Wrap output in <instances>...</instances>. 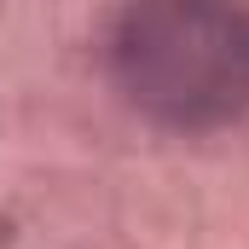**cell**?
Returning <instances> with one entry per match:
<instances>
[{"mask_svg":"<svg viewBox=\"0 0 249 249\" xmlns=\"http://www.w3.org/2000/svg\"><path fill=\"white\" fill-rule=\"evenodd\" d=\"M110 75L162 127L232 122L249 110V12L238 0H127L110 29Z\"/></svg>","mask_w":249,"mask_h":249,"instance_id":"obj_1","label":"cell"}]
</instances>
